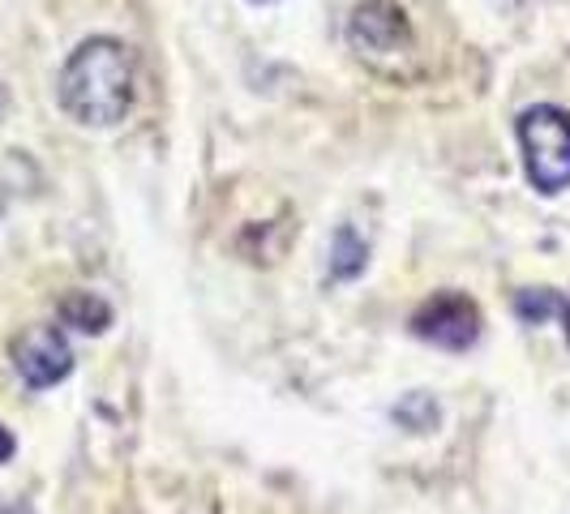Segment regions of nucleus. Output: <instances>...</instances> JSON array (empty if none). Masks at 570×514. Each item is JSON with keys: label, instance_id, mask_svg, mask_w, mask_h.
<instances>
[{"label": "nucleus", "instance_id": "1", "mask_svg": "<svg viewBox=\"0 0 570 514\" xmlns=\"http://www.w3.org/2000/svg\"><path fill=\"white\" fill-rule=\"evenodd\" d=\"M57 99L69 120L86 129H112L134 108V57L120 39H86L65 60L57 82Z\"/></svg>", "mask_w": 570, "mask_h": 514}, {"label": "nucleus", "instance_id": "8", "mask_svg": "<svg viewBox=\"0 0 570 514\" xmlns=\"http://www.w3.org/2000/svg\"><path fill=\"white\" fill-rule=\"evenodd\" d=\"M567 296H558L553 287H537V291H519L514 296V317L523 322V326H541L544 317H562L567 314Z\"/></svg>", "mask_w": 570, "mask_h": 514}, {"label": "nucleus", "instance_id": "7", "mask_svg": "<svg viewBox=\"0 0 570 514\" xmlns=\"http://www.w3.org/2000/svg\"><path fill=\"white\" fill-rule=\"evenodd\" d=\"M365 261H370V245L356 236V228L343 224L335 231V240H331V279H340V284L356 279L365 270Z\"/></svg>", "mask_w": 570, "mask_h": 514}, {"label": "nucleus", "instance_id": "4", "mask_svg": "<svg viewBox=\"0 0 570 514\" xmlns=\"http://www.w3.org/2000/svg\"><path fill=\"white\" fill-rule=\"evenodd\" d=\"M13 369L30 391H48L73 373V347L60 326H30L13 339Z\"/></svg>", "mask_w": 570, "mask_h": 514}, {"label": "nucleus", "instance_id": "11", "mask_svg": "<svg viewBox=\"0 0 570 514\" xmlns=\"http://www.w3.org/2000/svg\"><path fill=\"white\" fill-rule=\"evenodd\" d=\"M0 514H30L27 506H0Z\"/></svg>", "mask_w": 570, "mask_h": 514}, {"label": "nucleus", "instance_id": "10", "mask_svg": "<svg viewBox=\"0 0 570 514\" xmlns=\"http://www.w3.org/2000/svg\"><path fill=\"white\" fill-rule=\"evenodd\" d=\"M13 451H18V442H13V433L0 425V463H9L13 458Z\"/></svg>", "mask_w": 570, "mask_h": 514}, {"label": "nucleus", "instance_id": "5", "mask_svg": "<svg viewBox=\"0 0 570 514\" xmlns=\"http://www.w3.org/2000/svg\"><path fill=\"white\" fill-rule=\"evenodd\" d=\"M347 39L361 57H403L412 48V27L395 0H365L347 22Z\"/></svg>", "mask_w": 570, "mask_h": 514}, {"label": "nucleus", "instance_id": "12", "mask_svg": "<svg viewBox=\"0 0 570 514\" xmlns=\"http://www.w3.org/2000/svg\"><path fill=\"white\" fill-rule=\"evenodd\" d=\"M562 322H567V339H570V305H567V314H562Z\"/></svg>", "mask_w": 570, "mask_h": 514}, {"label": "nucleus", "instance_id": "9", "mask_svg": "<svg viewBox=\"0 0 570 514\" xmlns=\"http://www.w3.org/2000/svg\"><path fill=\"white\" fill-rule=\"evenodd\" d=\"M438 399L433 395H425V391H416V395H407V399H400V407H395V421H400L403 428H412V433H429V428H438Z\"/></svg>", "mask_w": 570, "mask_h": 514}, {"label": "nucleus", "instance_id": "14", "mask_svg": "<svg viewBox=\"0 0 570 514\" xmlns=\"http://www.w3.org/2000/svg\"><path fill=\"white\" fill-rule=\"evenodd\" d=\"M0 215H4V194H0Z\"/></svg>", "mask_w": 570, "mask_h": 514}, {"label": "nucleus", "instance_id": "6", "mask_svg": "<svg viewBox=\"0 0 570 514\" xmlns=\"http://www.w3.org/2000/svg\"><path fill=\"white\" fill-rule=\"evenodd\" d=\"M60 322L82 330V335H104L112 326V305L104 296H95V291H69L60 300Z\"/></svg>", "mask_w": 570, "mask_h": 514}, {"label": "nucleus", "instance_id": "13", "mask_svg": "<svg viewBox=\"0 0 570 514\" xmlns=\"http://www.w3.org/2000/svg\"><path fill=\"white\" fill-rule=\"evenodd\" d=\"M0 112H4V90H0Z\"/></svg>", "mask_w": 570, "mask_h": 514}, {"label": "nucleus", "instance_id": "2", "mask_svg": "<svg viewBox=\"0 0 570 514\" xmlns=\"http://www.w3.org/2000/svg\"><path fill=\"white\" fill-rule=\"evenodd\" d=\"M519 146H523V168L532 189L562 194L570 189V112L553 103H537L519 116Z\"/></svg>", "mask_w": 570, "mask_h": 514}, {"label": "nucleus", "instance_id": "3", "mask_svg": "<svg viewBox=\"0 0 570 514\" xmlns=\"http://www.w3.org/2000/svg\"><path fill=\"white\" fill-rule=\"evenodd\" d=\"M412 335L442 352H468L481 339V309L463 291H438L412 314Z\"/></svg>", "mask_w": 570, "mask_h": 514}]
</instances>
